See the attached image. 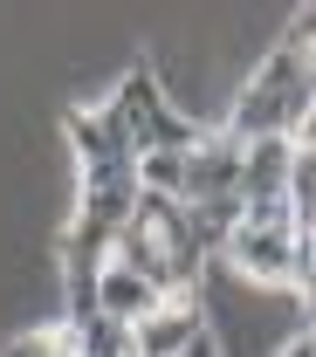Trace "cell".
<instances>
[{
    "label": "cell",
    "mask_w": 316,
    "mask_h": 357,
    "mask_svg": "<svg viewBox=\"0 0 316 357\" xmlns=\"http://www.w3.org/2000/svg\"><path fill=\"white\" fill-rule=\"evenodd\" d=\"M62 330H69V344H76V351L83 357H137L131 351V323H117V316H83V323H62Z\"/></svg>",
    "instance_id": "cell-6"
},
{
    "label": "cell",
    "mask_w": 316,
    "mask_h": 357,
    "mask_svg": "<svg viewBox=\"0 0 316 357\" xmlns=\"http://www.w3.org/2000/svg\"><path fill=\"white\" fill-rule=\"evenodd\" d=\"M220 261L234 268L248 289H282V296H296V234H282V227L241 220L234 241L220 248Z\"/></svg>",
    "instance_id": "cell-1"
},
{
    "label": "cell",
    "mask_w": 316,
    "mask_h": 357,
    "mask_svg": "<svg viewBox=\"0 0 316 357\" xmlns=\"http://www.w3.org/2000/svg\"><path fill=\"white\" fill-rule=\"evenodd\" d=\"M206 330H213L206 323V289H172L144 323H131V351L137 357H186Z\"/></svg>",
    "instance_id": "cell-2"
},
{
    "label": "cell",
    "mask_w": 316,
    "mask_h": 357,
    "mask_svg": "<svg viewBox=\"0 0 316 357\" xmlns=\"http://www.w3.org/2000/svg\"><path fill=\"white\" fill-rule=\"evenodd\" d=\"M137 185L165 192V199H186V151H137Z\"/></svg>",
    "instance_id": "cell-7"
},
{
    "label": "cell",
    "mask_w": 316,
    "mask_h": 357,
    "mask_svg": "<svg viewBox=\"0 0 316 357\" xmlns=\"http://www.w3.org/2000/svg\"><path fill=\"white\" fill-rule=\"evenodd\" d=\"M289 172H296V144L289 137H255L248 144V165H241V199L248 206L289 199Z\"/></svg>",
    "instance_id": "cell-4"
},
{
    "label": "cell",
    "mask_w": 316,
    "mask_h": 357,
    "mask_svg": "<svg viewBox=\"0 0 316 357\" xmlns=\"http://www.w3.org/2000/svg\"><path fill=\"white\" fill-rule=\"evenodd\" d=\"M55 357H83V351H76V344H69V330H62V337H55Z\"/></svg>",
    "instance_id": "cell-10"
},
{
    "label": "cell",
    "mask_w": 316,
    "mask_h": 357,
    "mask_svg": "<svg viewBox=\"0 0 316 357\" xmlns=\"http://www.w3.org/2000/svg\"><path fill=\"white\" fill-rule=\"evenodd\" d=\"M275 357H316V330H303V337H289Z\"/></svg>",
    "instance_id": "cell-9"
},
{
    "label": "cell",
    "mask_w": 316,
    "mask_h": 357,
    "mask_svg": "<svg viewBox=\"0 0 316 357\" xmlns=\"http://www.w3.org/2000/svg\"><path fill=\"white\" fill-rule=\"evenodd\" d=\"M165 303V289L158 282H144V275H131V268H103V282H96V310L117 316V323H144V316Z\"/></svg>",
    "instance_id": "cell-5"
},
{
    "label": "cell",
    "mask_w": 316,
    "mask_h": 357,
    "mask_svg": "<svg viewBox=\"0 0 316 357\" xmlns=\"http://www.w3.org/2000/svg\"><path fill=\"white\" fill-rule=\"evenodd\" d=\"M55 337H62V323H42V330H14L0 357H55Z\"/></svg>",
    "instance_id": "cell-8"
},
{
    "label": "cell",
    "mask_w": 316,
    "mask_h": 357,
    "mask_svg": "<svg viewBox=\"0 0 316 357\" xmlns=\"http://www.w3.org/2000/svg\"><path fill=\"white\" fill-rule=\"evenodd\" d=\"M241 165H248V144L227 131V124H206V131H200V144L186 151V206L241 192Z\"/></svg>",
    "instance_id": "cell-3"
}]
</instances>
